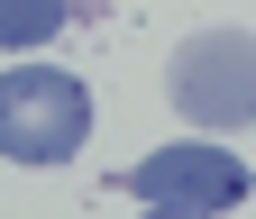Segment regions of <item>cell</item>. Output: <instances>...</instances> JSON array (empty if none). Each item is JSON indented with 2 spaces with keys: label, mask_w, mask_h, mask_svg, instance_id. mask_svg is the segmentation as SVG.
Masks as SVG:
<instances>
[{
  "label": "cell",
  "mask_w": 256,
  "mask_h": 219,
  "mask_svg": "<svg viewBox=\"0 0 256 219\" xmlns=\"http://www.w3.org/2000/svg\"><path fill=\"white\" fill-rule=\"evenodd\" d=\"M92 137V91L64 64H18L0 73V155L10 165H64Z\"/></svg>",
  "instance_id": "6da1fadb"
},
{
  "label": "cell",
  "mask_w": 256,
  "mask_h": 219,
  "mask_svg": "<svg viewBox=\"0 0 256 219\" xmlns=\"http://www.w3.org/2000/svg\"><path fill=\"white\" fill-rule=\"evenodd\" d=\"M165 91H174V110L192 128H247L256 119V37L247 27H202V37H183Z\"/></svg>",
  "instance_id": "7a4b0ae2"
},
{
  "label": "cell",
  "mask_w": 256,
  "mask_h": 219,
  "mask_svg": "<svg viewBox=\"0 0 256 219\" xmlns=\"http://www.w3.org/2000/svg\"><path fill=\"white\" fill-rule=\"evenodd\" d=\"M128 192H138L146 210H202V219H220V210H238V201L256 192V174L238 165L229 146L183 137V146H156V155H138V165H128Z\"/></svg>",
  "instance_id": "3957f363"
},
{
  "label": "cell",
  "mask_w": 256,
  "mask_h": 219,
  "mask_svg": "<svg viewBox=\"0 0 256 219\" xmlns=\"http://www.w3.org/2000/svg\"><path fill=\"white\" fill-rule=\"evenodd\" d=\"M64 0H0V46H46V37H64Z\"/></svg>",
  "instance_id": "277c9868"
},
{
  "label": "cell",
  "mask_w": 256,
  "mask_h": 219,
  "mask_svg": "<svg viewBox=\"0 0 256 219\" xmlns=\"http://www.w3.org/2000/svg\"><path fill=\"white\" fill-rule=\"evenodd\" d=\"M146 219H202V210H146Z\"/></svg>",
  "instance_id": "5b68a950"
}]
</instances>
